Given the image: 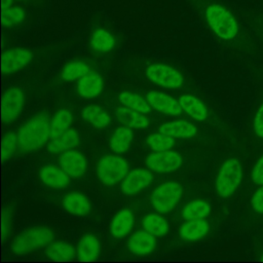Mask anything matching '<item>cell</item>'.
<instances>
[{
    "mask_svg": "<svg viewBox=\"0 0 263 263\" xmlns=\"http://www.w3.org/2000/svg\"><path fill=\"white\" fill-rule=\"evenodd\" d=\"M50 138V122L45 114H37L29 119L18 130V146L23 151L40 149Z\"/></svg>",
    "mask_w": 263,
    "mask_h": 263,
    "instance_id": "cell-1",
    "label": "cell"
},
{
    "mask_svg": "<svg viewBox=\"0 0 263 263\" xmlns=\"http://www.w3.org/2000/svg\"><path fill=\"white\" fill-rule=\"evenodd\" d=\"M53 240V233L47 227H33L20 233L11 243L15 255H26L33 251L47 247Z\"/></svg>",
    "mask_w": 263,
    "mask_h": 263,
    "instance_id": "cell-2",
    "label": "cell"
},
{
    "mask_svg": "<svg viewBox=\"0 0 263 263\" xmlns=\"http://www.w3.org/2000/svg\"><path fill=\"white\" fill-rule=\"evenodd\" d=\"M206 21L212 30L223 39H232L238 32V26L233 15L223 6L213 4L205 11Z\"/></svg>",
    "mask_w": 263,
    "mask_h": 263,
    "instance_id": "cell-3",
    "label": "cell"
},
{
    "mask_svg": "<svg viewBox=\"0 0 263 263\" xmlns=\"http://www.w3.org/2000/svg\"><path fill=\"white\" fill-rule=\"evenodd\" d=\"M128 162L116 155L103 156L97 166V176L105 186H113L122 181L128 173Z\"/></svg>",
    "mask_w": 263,
    "mask_h": 263,
    "instance_id": "cell-4",
    "label": "cell"
},
{
    "mask_svg": "<svg viewBox=\"0 0 263 263\" xmlns=\"http://www.w3.org/2000/svg\"><path fill=\"white\" fill-rule=\"evenodd\" d=\"M242 179V168L240 163L230 158L226 160L218 174L216 180V189L221 197L230 196L238 187Z\"/></svg>",
    "mask_w": 263,
    "mask_h": 263,
    "instance_id": "cell-5",
    "label": "cell"
},
{
    "mask_svg": "<svg viewBox=\"0 0 263 263\" xmlns=\"http://www.w3.org/2000/svg\"><path fill=\"white\" fill-rule=\"evenodd\" d=\"M181 196V185L176 181H167L153 191L151 203L157 213L166 214L177 205Z\"/></svg>",
    "mask_w": 263,
    "mask_h": 263,
    "instance_id": "cell-6",
    "label": "cell"
},
{
    "mask_svg": "<svg viewBox=\"0 0 263 263\" xmlns=\"http://www.w3.org/2000/svg\"><path fill=\"white\" fill-rule=\"evenodd\" d=\"M180 153L172 150L155 151L146 158L147 167L158 174H168L177 171L182 164Z\"/></svg>",
    "mask_w": 263,
    "mask_h": 263,
    "instance_id": "cell-7",
    "label": "cell"
},
{
    "mask_svg": "<svg viewBox=\"0 0 263 263\" xmlns=\"http://www.w3.org/2000/svg\"><path fill=\"white\" fill-rule=\"evenodd\" d=\"M146 75L150 81L163 87L177 88L183 84L182 75L166 65L153 64L146 70Z\"/></svg>",
    "mask_w": 263,
    "mask_h": 263,
    "instance_id": "cell-8",
    "label": "cell"
},
{
    "mask_svg": "<svg viewBox=\"0 0 263 263\" xmlns=\"http://www.w3.org/2000/svg\"><path fill=\"white\" fill-rule=\"evenodd\" d=\"M26 101L24 91L15 86L5 90L2 97V120L4 123H10L17 118Z\"/></svg>",
    "mask_w": 263,
    "mask_h": 263,
    "instance_id": "cell-9",
    "label": "cell"
},
{
    "mask_svg": "<svg viewBox=\"0 0 263 263\" xmlns=\"http://www.w3.org/2000/svg\"><path fill=\"white\" fill-rule=\"evenodd\" d=\"M33 53L27 48H10L2 54V73L12 74L31 63Z\"/></svg>",
    "mask_w": 263,
    "mask_h": 263,
    "instance_id": "cell-10",
    "label": "cell"
},
{
    "mask_svg": "<svg viewBox=\"0 0 263 263\" xmlns=\"http://www.w3.org/2000/svg\"><path fill=\"white\" fill-rule=\"evenodd\" d=\"M153 180V175L145 168H135L127 173L121 183V190L126 195H133L145 189Z\"/></svg>",
    "mask_w": 263,
    "mask_h": 263,
    "instance_id": "cell-11",
    "label": "cell"
},
{
    "mask_svg": "<svg viewBox=\"0 0 263 263\" xmlns=\"http://www.w3.org/2000/svg\"><path fill=\"white\" fill-rule=\"evenodd\" d=\"M59 163L70 178H79L86 171V159L84 155L74 149L65 151L60 156Z\"/></svg>",
    "mask_w": 263,
    "mask_h": 263,
    "instance_id": "cell-12",
    "label": "cell"
},
{
    "mask_svg": "<svg viewBox=\"0 0 263 263\" xmlns=\"http://www.w3.org/2000/svg\"><path fill=\"white\" fill-rule=\"evenodd\" d=\"M149 105L155 110L170 116L181 114L183 110L179 101L161 91H150L147 95Z\"/></svg>",
    "mask_w": 263,
    "mask_h": 263,
    "instance_id": "cell-13",
    "label": "cell"
},
{
    "mask_svg": "<svg viewBox=\"0 0 263 263\" xmlns=\"http://www.w3.org/2000/svg\"><path fill=\"white\" fill-rule=\"evenodd\" d=\"M156 236L145 229L134 232L127 241L128 250L138 256H144L152 253L156 248Z\"/></svg>",
    "mask_w": 263,
    "mask_h": 263,
    "instance_id": "cell-14",
    "label": "cell"
},
{
    "mask_svg": "<svg viewBox=\"0 0 263 263\" xmlns=\"http://www.w3.org/2000/svg\"><path fill=\"white\" fill-rule=\"evenodd\" d=\"M40 180L48 187L64 189L70 184V177L62 170L52 164L44 165L39 171Z\"/></svg>",
    "mask_w": 263,
    "mask_h": 263,
    "instance_id": "cell-15",
    "label": "cell"
},
{
    "mask_svg": "<svg viewBox=\"0 0 263 263\" xmlns=\"http://www.w3.org/2000/svg\"><path fill=\"white\" fill-rule=\"evenodd\" d=\"M104 87L102 76L97 71H89L80 78L77 84V91L81 98L92 99L101 93Z\"/></svg>",
    "mask_w": 263,
    "mask_h": 263,
    "instance_id": "cell-16",
    "label": "cell"
},
{
    "mask_svg": "<svg viewBox=\"0 0 263 263\" xmlns=\"http://www.w3.org/2000/svg\"><path fill=\"white\" fill-rule=\"evenodd\" d=\"M100 251L101 249L98 238L95 235L87 233L80 238L77 245L76 257L83 262L95 261L99 258Z\"/></svg>",
    "mask_w": 263,
    "mask_h": 263,
    "instance_id": "cell-17",
    "label": "cell"
},
{
    "mask_svg": "<svg viewBox=\"0 0 263 263\" xmlns=\"http://www.w3.org/2000/svg\"><path fill=\"white\" fill-rule=\"evenodd\" d=\"M63 208L66 212L75 216H85L90 212V202L79 192H69L62 200Z\"/></svg>",
    "mask_w": 263,
    "mask_h": 263,
    "instance_id": "cell-18",
    "label": "cell"
},
{
    "mask_svg": "<svg viewBox=\"0 0 263 263\" xmlns=\"http://www.w3.org/2000/svg\"><path fill=\"white\" fill-rule=\"evenodd\" d=\"M134 226V215L130 210L122 209L115 214L111 224L110 233L114 238H122L129 233Z\"/></svg>",
    "mask_w": 263,
    "mask_h": 263,
    "instance_id": "cell-19",
    "label": "cell"
},
{
    "mask_svg": "<svg viewBox=\"0 0 263 263\" xmlns=\"http://www.w3.org/2000/svg\"><path fill=\"white\" fill-rule=\"evenodd\" d=\"M159 132L173 138L190 139L197 134V128L191 122L180 119L162 124L159 127Z\"/></svg>",
    "mask_w": 263,
    "mask_h": 263,
    "instance_id": "cell-20",
    "label": "cell"
},
{
    "mask_svg": "<svg viewBox=\"0 0 263 263\" xmlns=\"http://www.w3.org/2000/svg\"><path fill=\"white\" fill-rule=\"evenodd\" d=\"M210 230L208 222L202 219L188 220L179 229V235L184 240H197L203 237Z\"/></svg>",
    "mask_w": 263,
    "mask_h": 263,
    "instance_id": "cell-21",
    "label": "cell"
},
{
    "mask_svg": "<svg viewBox=\"0 0 263 263\" xmlns=\"http://www.w3.org/2000/svg\"><path fill=\"white\" fill-rule=\"evenodd\" d=\"M116 116L118 120L128 127L135 128H145L149 125V119L137 110L127 108V107H119L116 110Z\"/></svg>",
    "mask_w": 263,
    "mask_h": 263,
    "instance_id": "cell-22",
    "label": "cell"
},
{
    "mask_svg": "<svg viewBox=\"0 0 263 263\" xmlns=\"http://www.w3.org/2000/svg\"><path fill=\"white\" fill-rule=\"evenodd\" d=\"M133 132L130 127L123 125L119 126L115 129V132L112 134V137L110 139L109 145L111 150L115 154H123L125 153L133 142Z\"/></svg>",
    "mask_w": 263,
    "mask_h": 263,
    "instance_id": "cell-23",
    "label": "cell"
},
{
    "mask_svg": "<svg viewBox=\"0 0 263 263\" xmlns=\"http://www.w3.org/2000/svg\"><path fill=\"white\" fill-rule=\"evenodd\" d=\"M79 143V136L75 129H68L60 137L52 139L48 146L47 150L51 153L65 152L67 150L75 148Z\"/></svg>",
    "mask_w": 263,
    "mask_h": 263,
    "instance_id": "cell-24",
    "label": "cell"
},
{
    "mask_svg": "<svg viewBox=\"0 0 263 263\" xmlns=\"http://www.w3.org/2000/svg\"><path fill=\"white\" fill-rule=\"evenodd\" d=\"M81 116L88 123L99 129L107 127L111 121L109 114L103 108L96 105L85 106L81 110Z\"/></svg>",
    "mask_w": 263,
    "mask_h": 263,
    "instance_id": "cell-25",
    "label": "cell"
},
{
    "mask_svg": "<svg viewBox=\"0 0 263 263\" xmlns=\"http://www.w3.org/2000/svg\"><path fill=\"white\" fill-rule=\"evenodd\" d=\"M46 256L53 261H68L76 256L74 247L66 241H53L45 248Z\"/></svg>",
    "mask_w": 263,
    "mask_h": 263,
    "instance_id": "cell-26",
    "label": "cell"
},
{
    "mask_svg": "<svg viewBox=\"0 0 263 263\" xmlns=\"http://www.w3.org/2000/svg\"><path fill=\"white\" fill-rule=\"evenodd\" d=\"M182 109L192 118L196 120H204L208 116L205 106L195 97L190 95H183L179 99Z\"/></svg>",
    "mask_w": 263,
    "mask_h": 263,
    "instance_id": "cell-27",
    "label": "cell"
},
{
    "mask_svg": "<svg viewBox=\"0 0 263 263\" xmlns=\"http://www.w3.org/2000/svg\"><path fill=\"white\" fill-rule=\"evenodd\" d=\"M72 122V113L68 109H60L50 120V139H55L67 132Z\"/></svg>",
    "mask_w": 263,
    "mask_h": 263,
    "instance_id": "cell-28",
    "label": "cell"
},
{
    "mask_svg": "<svg viewBox=\"0 0 263 263\" xmlns=\"http://www.w3.org/2000/svg\"><path fill=\"white\" fill-rule=\"evenodd\" d=\"M143 228L156 237L163 236L168 231L166 220L158 214H148L143 218Z\"/></svg>",
    "mask_w": 263,
    "mask_h": 263,
    "instance_id": "cell-29",
    "label": "cell"
},
{
    "mask_svg": "<svg viewBox=\"0 0 263 263\" xmlns=\"http://www.w3.org/2000/svg\"><path fill=\"white\" fill-rule=\"evenodd\" d=\"M210 211L211 208L208 202L202 199H195L184 205L181 214L186 221L198 220L206 217L210 214Z\"/></svg>",
    "mask_w": 263,
    "mask_h": 263,
    "instance_id": "cell-30",
    "label": "cell"
},
{
    "mask_svg": "<svg viewBox=\"0 0 263 263\" xmlns=\"http://www.w3.org/2000/svg\"><path fill=\"white\" fill-rule=\"evenodd\" d=\"M115 40L113 36L104 29H97L90 37V47L97 52H107L113 49Z\"/></svg>",
    "mask_w": 263,
    "mask_h": 263,
    "instance_id": "cell-31",
    "label": "cell"
},
{
    "mask_svg": "<svg viewBox=\"0 0 263 263\" xmlns=\"http://www.w3.org/2000/svg\"><path fill=\"white\" fill-rule=\"evenodd\" d=\"M120 103L130 109L137 110L141 113H148L150 111V105L148 103L147 100L143 99L141 96L130 92V91H122L120 92L119 97H118Z\"/></svg>",
    "mask_w": 263,
    "mask_h": 263,
    "instance_id": "cell-32",
    "label": "cell"
},
{
    "mask_svg": "<svg viewBox=\"0 0 263 263\" xmlns=\"http://www.w3.org/2000/svg\"><path fill=\"white\" fill-rule=\"evenodd\" d=\"M89 67L80 62L75 61L68 63L61 72V77L66 81H73L78 78H82L84 75H86L89 72Z\"/></svg>",
    "mask_w": 263,
    "mask_h": 263,
    "instance_id": "cell-33",
    "label": "cell"
},
{
    "mask_svg": "<svg viewBox=\"0 0 263 263\" xmlns=\"http://www.w3.org/2000/svg\"><path fill=\"white\" fill-rule=\"evenodd\" d=\"M147 144L154 151H165L173 148L175 141L174 138L163 133L152 134L147 138Z\"/></svg>",
    "mask_w": 263,
    "mask_h": 263,
    "instance_id": "cell-34",
    "label": "cell"
},
{
    "mask_svg": "<svg viewBox=\"0 0 263 263\" xmlns=\"http://www.w3.org/2000/svg\"><path fill=\"white\" fill-rule=\"evenodd\" d=\"M2 11V25L6 27L20 25L25 18V12L21 7H9Z\"/></svg>",
    "mask_w": 263,
    "mask_h": 263,
    "instance_id": "cell-35",
    "label": "cell"
},
{
    "mask_svg": "<svg viewBox=\"0 0 263 263\" xmlns=\"http://www.w3.org/2000/svg\"><path fill=\"white\" fill-rule=\"evenodd\" d=\"M17 144H18L17 136L14 133L9 132L3 137V140H2V159L3 160L10 157V155L15 150Z\"/></svg>",
    "mask_w": 263,
    "mask_h": 263,
    "instance_id": "cell-36",
    "label": "cell"
},
{
    "mask_svg": "<svg viewBox=\"0 0 263 263\" xmlns=\"http://www.w3.org/2000/svg\"><path fill=\"white\" fill-rule=\"evenodd\" d=\"M11 228V213L10 210L7 208L3 211L2 216V238L5 239L10 232Z\"/></svg>",
    "mask_w": 263,
    "mask_h": 263,
    "instance_id": "cell-37",
    "label": "cell"
},
{
    "mask_svg": "<svg viewBox=\"0 0 263 263\" xmlns=\"http://www.w3.org/2000/svg\"><path fill=\"white\" fill-rule=\"evenodd\" d=\"M251 203L256 213L263 214V186L255 192Z\"/></svg>",
    "mask_w": 263,
    "mask_h": 263,
    "instance_id": "cell-38",
    "label": "cell"
},
{
    "mask_svg": "<svg viewBox=\"0 0 263 263\" xmlns=\"http://www.w3.org/2000/svg\"><path fill=\"white\" fill-rule=\"evenodd\" d=\"M252 179L258 185H263V156L257 161L252 172Z\"/></svg>",
    "mask_w": 263,
    "mask_h": 263,
    "instance_id": "cell-39",
    "label": "cell"
},
{
    "mask_svg": "<svg viewBox=\"0 0 263 263\" xmlns=\"http://www.w3.org/2000/svg\"><path fill=\"white\" fill-rule=\"evenodd\" d=\"M254 130L258 137L263 138V104L261 105L256 114L254 121Z\"/></svg>",
    "mask_w": 263,
    "mask_h": 263,
    "instance_id": "cell-40",
    "label": "cell"
},
{
    "mask_svg": "<svg viewBox=\"0 0 263 263\" xmlns=\"http://www.w3.org/2000/svg\"><path fill=\"white\" fill-rule=\"evenodd\" d=\"M12 0H2V10L7 9L10 7Z\"/></svg>",
    "mask_w": 263,
    "mask_h": 263,
    "instance_id": "cell-41",
    "label": "cell"
}]
</instances>
